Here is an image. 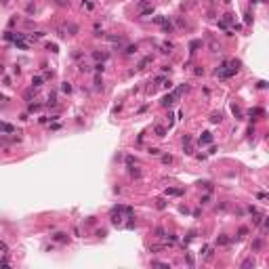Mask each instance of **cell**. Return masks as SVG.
<instances>
[{
  "instance_id": "83f0119b",
  "label": "cell",
  "mask_w": 269,
  "mask_h": 269,
  "mask_svg": "<svg viewBox=\"0 0 269 269\" xmlns=\"http://www.w3.org/2000/svg\"><path fill=\"white\" fill-rule=\"evenodd\" d=\"M95 71H97V74H101V71H103V61H101V63H97V65H95Z\"/></svg>"
},
{
  "instance_id": "ba28073f",
  "label": "cell",
  "mask_w": 269,
  "mask_h": 269,
  "mask_svg": "<svg viewBox=\"0 0 269 269\" xmlns=\"http://www.w3.org/2000/svg\"><path fill=\"white\" fill-rule=\"evenodd\" d=\"M200 46H202V40H191V44H189V53H195Z\"/></svg>"
},
{
  "instance_id": "1f68e13d",
  "label": "cell",
  "mask_w": 269,
  "mask_h": 269,
  "mask_svg": "<svg viewBox=\"0 0 269 269\" xmlns=\"http://www.w3.org/2000/svg\"><path fill=\"white\" fill-rule=\"evenodd\" d=\"M26 11H28V13H34V11H36V7H34V2H30V4L26 7Z\"/></svg>"
},
{
  "instance_id": "5b68a950",
  "label": "cell",
  "mask_w": 269,
  "mask_h": 269,
  "mask_svg": "<svg viewBox=\"0 0 269 269\" xmlns=\"http://www.w3.org/2000/svg\"><path fill=\"white\" fill-rule=\"evenodd\" d=\"M53 240H55V242H59V244H67V233H61V231H59V233H55V235H53Z\"/></svg>"
},
{
  "instance_id": "5bb4252c",
  "label": "cell",
  "mask_w": 269,
  "mask_h": 269,
  "mask_svg": "<svg viewBox=\"0 0 269 269\" xmlns=\"http://www.w3.org/2000/svg\"><path fill=\"white\" fill-rule=\"evenodd\" d=\"M242 269H248V267H254V261L252 259H246V261H242V265H240Z\"/></svg>"
},
{
  "instance_id": "f546056e",
  "label": "cell",
  "mask_w": 269,
  "mask_h": 269,
  "mask_svg": "<svg viewBox=\"0 0 269 269\" xmlns=\"http://www.w3.org/2000/svg\"><path fill=\"white\" fill-rule=\"evenodd\" d=\"M0 250H2V252H9V246H7L2 240H0Z\"/></svg>"
},
{
  "instance_id": "8fae6325",
  "label": "cell",
  "mask_w": 269,
  "mask_h": 269,
  "mask_svg": "<svg viewBox=\"0 0 269 269\" xmlns=\"http://www.w3.org/2000/svg\"><path fill=\"white\" fill-rule=\"evenodd\" d=\"M128 168H130V170H128V173H130V177H135V179H139V177H141V170H139V168H135V166H128Z\"/></svg>"
},
{
  "instance_id": "ffe728a7",
  "label": "cell",
  "mask_w": 269,
  "mask_h": 269,
  "mask_svg": "<svg viewBox=\"0 0 269 269\" xmlns=\"http://www.w3.org/2000/svg\"><path fill=\"white\" fill-rule=\"evenodd\" d=\"M261 246H263V240H254L252 242V248L254 250H261Z\"/></svg>"
},
{
  "instance_id": "9c48e42d",
  "label": "cell",
  "mask_w": 269,
  "mask_h": 269,
  "mask_svg": "<svg viewBox=\"0 0 269 269\" xmlns=\"http://www.w3.org/2000/svg\"><path fill=\"white\" fill-rule=\"evenodd\" d=\"M154 133H156V137H160V139H162V137H166V128H164V126H156V128H154Z\"/></svg>"
},
{
  "instance_id": "603a6c76",
  "label": "cell",
  "mask_w": 269,
  "mask_h": 269,
  "mask_svg": "<svg viewBox=\"0 0 269 269\" xmlns=\"http://www.w3.org/2000/svg\"><path fill=\"white\" fill-rule=\"evenodd\" d=\"M217 242H219V244H223V246H225V244H229V238H227V235H221V238H219Z\"/></svg>"
},
{
  "instance_id": "e0dca14e",
  "label": "cell",
  "mask_w": 269,
  "mask_h": 269,
  "mask_svg": "<svg viewBox=\"0 0 269 269\" xmlns=\"http://www.w3.org/2000/svg\"><path fill=\"white\" fill-rule=\"evenodd\" d=\"M93 57H95L97 61H99V59H101V61H103V59H107V55H105V53H99V51H95V53H93Z\"/></svg>"
},
{
  "instance_id": "8d00e7d4",
  "label": "cell",
  "mask_w": 269,
  "mask_h": 269,
  "mask_svg": "<svg viewBox=\"0 0 269 269\" xmlns=\"http://www.w3.org/2000/svg\"><path fill=\"white\" fill-rule=\"evenodd\" d=\"M156 235H158V238H162V235H164V229H162V227H158V229H156Z\"/></svg>"
},
{
  "instance_id": "7c38bea8",
  "label": "cell",
  "mask_w": 269,
  "mask_h": 269,
  "mask_svg": "<svg viewBox=\"0 0 269 269\" xmlns=\"http://www.w3.org/2000/svg\"><path fill=\"white\" fill-rule=\"evenodd\" d=\"M263 219H265V214H259V212H254V219H252V223H254V225H261V223H263Z\"/></svg>"
},
{
  "instance_id": "7a4b0ae2",
  "label": "cell",
  "mask_w": 269,
  "mask_h": 269,
  "mask_svg": "<svg viewBox=\"0 0 269 269\" xmlns=\"http://www.w3.org/2000/svg\"><path fill=\"white\" fill-rule=\"evenodd\" d=\"M0 133H2V135H13L15 133V126L13 124H7V122H0Z\"/></svg>"
},
{
  "instance_id": "cb8c5ba5",
  "label": "cell",
  "mask_w": 269,
  "mask_h": 269,
  "mask_svg": "<svg viewBox=\"0 0 269 269\" xmlns=\"http://www.w3.org/2000/svg\"><path fill=\"white\" fill-rule=\"evenodd\" d=\"M55 103H57V97L53 93V95H48V105H55Z\"/></svg>"
},
{
  "instance_id": "30bf717a",
  "label": "cell",
  "mask_w": 269,
  "mask_h": 269,
  "mask_svg": "<svg viewBox=\"0 0 269 269\" xmlns=\"http://www.w3.org/2000/svg\"><path fill=\"white\" fill-rule=\"evenodd\" d=\"M181 193H183V189H175V187L166 189V195H181Z\"/></svg>"
},
{
  "instance_id": "e575fe53",
  "label": "cell",
  "mask_w": 269,
  "mask_h": 269,
  "mask_svg": "<svg viewBox=\"0 0 269 269\" xmlns=\"http://www.w3.org/2000/svg\"><path fill=\"white\" fill-rule=\"evenodd\" d=\"M246 233H248V229H246V227H240V231H238V235H240V238H242V235H246Z\"/></svg>"
},
{
  "instance_id": "44dd1931",
  "label": "cell",
  "mask_w": 269,
  "mask_h": 269,
  "mask_svg": "<svg viewBox=\"0 0 269 269\" xmlns=\"http://www.w3.org/2000/svg\"><path fill=\"white\" fill-rule=\"evenodd\" d=\"M61 90H63V93H71V84H69V82H63Z\"/></svg>"
},
{
  "instance_id": "4316f807",
  "label": "cell",
  "mask_w": 269,
  "mask_h": 269,
  "mask_svg": "<svg viewBox=\"0 0 269 269\" xmlns=\"http://www.w3.org/2000/svg\"><path fill=\"white\" fill-rule=\"evenodd\" d=\"M162 162L164 164H170V162H173V156H170V154L168 156H162Z\"/></svg>"
},
{
  "instance_id": "836d02e7",
  "label": "cell",
  "mask_w": 269,
  "mask_h": 269,
  "mask_svg": "<svg viewBox=\"0 0 269 269\" xmlns=\"http://www.w3.org/2000/svg\"><path fill=\"white\" fill-rule=\"evenodd\" d=\"M147 152H149V154H152V156H158V154H160V149H158V147H149V149H147Z\"/></svg>"
},
{
  "instance_id": "d6986e66",
  "label": "cell",
  "mask_w": 269,
  "mask_h": 269,
  "mask_svg": "<svg viewBox=\"0 0 269 269\" xmlns=\"http://www.w3.org/2000/svg\"><path fill=\"white\" fill-rule=\"evenodd\" d=\"M40 84H42V78H40V76H36V78H32V86H36V88H38Z\"/></svg>"
},
{
  "instance_id": "d4e9b609",
  "label": "cell",
  "mask_w": 269,
  "mask_h": 269,
  "mask_svg": "<svg viewBox=\"0 0 269 269\" xmlns=\"http://www.w3.org/2000/svg\"><path fill=\"white\" fill-rule=\"evenodd\" d=\"M135 51H137V44H135V46H126V51H124V53H126V55H133Z\"/></svg>"
},
{
  "instance_id": "74e56055",
  "label": "cell",
  "mask_w": 269,
  "mask_h": 269,
  "mask_svg": "<svg viewBox=\"0 0 269 269\" xmlns=\"http://www.w3.org/2000/svg\"><path fill=\"white\" fill-rule=\"evenodd\" d=\"M0 74H4V67H2V65H0Z\"/></svg>"
},
{
  "instance_id": "d590c367",
  "label": "cell",
  "mask_w": 269,
  "mask_h": 269,
  "mask_svg": "<svg viewBox=\"0 0 269 269\" xmlns=\"http://www.w3.org/2000/svg\"><path fill=\"white\" fill-rule=\"evenodd\" d=\"M158 208H160V210H162V208H166V202H164V200H162V198H160V200H158Z\"/></svg>"
},
{
  "instance_id": "484cf974",
  "label": "cell",
  "mask_w": 269,
  "mask_h": 269,
  "mask_svg": "<svg viewBox=\"0 0 269 269\" xmlns=\"http://www.w3.org/2000/svg\"><path fill=\"white\" fill-rule=\"evenodd\" d=\"M193 74H195V76H202V74H204V69H202L200 65H195V69H193Z\"/></svg>"
},
{
  "instance_id": "f1b7e54d",
  "label": "cell",
  "mask_w": 269,
  "mask_h": 269,
  "mask_svg": "<svg viewBox=\"0 0 269 269\" xmlns=\"http://www.w3.org/2000/svg\"><path fill=\"white\" fill-rule=\"evenodd\" d=\"M250 116H263V109H261V107H257V109H252V112H250Z\"/></svg>"
},
{
  "instance_id": "d6a6232c",
  "label": "cell",
  "mask_w": 269,
  "mask_h": 269,
  "mask_svg": "<svg viewBox=\"0 0 269 269\" xmlns=\"http://www.w3.org/2000/svg\"><path fill=\"white\" fill-rule=\"evenodd\" d=\"M231 21H233V15H225V19L221 23H231Z\"/></svg>"
},
{
  "instance_id": "f35d334b",
  "label": "cell",
  "mask_w": 269,
  "mask_h": 269,
  "mask_svg": "<svg viewBox=\"0 0 269 269\" xmlns=\"http://www.w3.org/2000/svg\"><path fill=\"white\" fill-rule=\"evenodd\" d=\"M0 101H4V97H2V95H0Z\"/></svg>"
},
{
  "instance_id": "6da1fadb",
  "label": "cell",
  "mask_w": 269,
  "mask_h": 269,
  "mask_svg": "<svg viewBox=\"0 0 269 269\" xmlns=\"http://www.w3.org/2000/svg\"><path fill=\"white\" fill-rule=\"evenodd\" d=\"M173 103H177V97H175L173 93H170V95H164V97H162V105H164V107H170Z\"/></svg>"
},
{
  "instance_id": "3957f363",
  "label": "cell",
  "mask_w": 269,
  "mask_h": 269,
  "mask_svg": "<svg viewBox=\"0 0 269 269\" xmlns=\"http://www.w3.org/2000/svg\"><path fill=\"white\" fill-rule=\"evenodd\" d=\"M208 143H212V135L206 130V133L200 135V145H208Z\"/></svg>"
},
{
  "instance_id": "52a82bcc",
  "label": "cell",
  "mask_w": 269,
  "mask_h": 269,
  "mask_svg": "<svg viewBox=\"0 0 269 269\" xmlns=\"http://www.w3.org/2000/svg\"><path fill=\"white\" fill-rule=\"evenodd\" d=\"M160 48H162V53H173L175 44L173 42H164V44H160Z\"/></svg>"
},
{
  "instance_id": "7402d4cb",
  "label": "cell",
  "mask_w": 269,
  "mask_h": 269,
  "mask_svg": "<svg viewBox=\"0 0 269 269\" xmlns=\"http://www.w3.org/2000/svg\"><path fill=\"white\" fill-rule=\"evenodd\" d=\"M57 7H69V0H55Z\"/></svg>"
},
{
  "instance_id": "9a60e30c",
  "label": "cell",
  "mask_w": 269,
  "mask_h": 269,
  "mask_svg": "<svg viewBox=\"0 0 269 269\" xmlns=\"http://www.w3.org/2000/svg\"><path fill=\"white\" fill-rule=\"evenodd\" d=\"M95 88H103V80H101V76H99V74L95 76Z\"/></svg>"
},
{
  "instance_id": "2e32d148",
  "label": "cell",
  "mask_w": 269,
  "mask_h": 269,
  "mask_svg": "<svg viewBox=\"0 0 269 269\" xmlns=\"http://www.w3.org/2000/svg\"><path fill=\"white\" fill-rule=\"evenodd\" d=\"M221 118H223L221 114H212V116H210V122H212V124H219V122H221Z\"/></svg>"
},
{
  "instance_id": "4dcf8cb0",
  "label": "cell",
  "mask_w": 269,
  "mask_h": 269,
  "mask_svg": "<svg viewBox=\"0 0 269 269\" xmlns=\"http://www.w3.org/2000/svg\"><path fill=\"white\" fill-rule=\"evenodd\" d=\"M46 48H48L51 53H57V44H46Z\"/></svg>"
},
{
  "instance_id": "4fadbf2b",
  "label": "cell",
  "mask_w": 269,
  "mask_h": 269,
  "mask_svg": "<svg viewBox=\"0 0 269 269\" xmlns=\"http://www.w3.org/2000/svg\"><path fill=\"white\" fill-rule=\"evenodd\" d=\"M152 13H154V7H147V9H141V11H139L141 17H147V15H152Z\"/></svg>"
},
{
  "instance_id": "8992f818",
  "label": "cell",
  "mask_w": 269,
  "mask_h": 269,
  "mask_svg": "<svg viewBox=\"0 0 269 269\" xmlns=\"http://www.w3.org/2000/svg\"><path fill=\"white\" fill-rule=\"evenodd\" d=\"M152 61H154V57H152V55L143 57V59H141V63H139V69H145V67H147V65H149Z\"/></svg>"
},
{
  "instance_id": "ab89813d",
  "label": "cell",
  "mask_w": 269,
  "mask_h": 269,
  "mask_svg": "<svg viewBox=\"0 0 269 269\" xmlns=\"http://www.w3.org/2000/svg\"><path fill=\"white\" fill-rule=\"evenodd\" d=\"M2 2H9V0H2Z\"/></svg>"
},
{
  "instance_id": "277c9868",
  "label": "cell",
  "mask_w": 269,
  "mask_h": 269,
  "mask_svg": "<svg viewBox=\"0 0 269 269\" xmlns=\"http://www.w3.org/2000/svg\"><path fill=\"white\" fill-rule=\"evenodd\" d=\"M173 30H175V26L170 23V19H166V21L162 23V32H164V34H173Z\"/></svg>"
},
{
  "instance_id": "ac0fdd59",
  "label": "cell",
  "mask_w": 269,
  "mask_h": 269,
  "mask_svg": "<svg viewBox=\"0 0 269 269\" xmlns=\"http://www.w3.org/2000/svg\"><path fill=\"white\" fill-rule=\"evenodd\" d=\"M168 17H164V15H158V17H154V23H158V26H162V23L166 21Z\"/></svg>"
}]
</instances>
